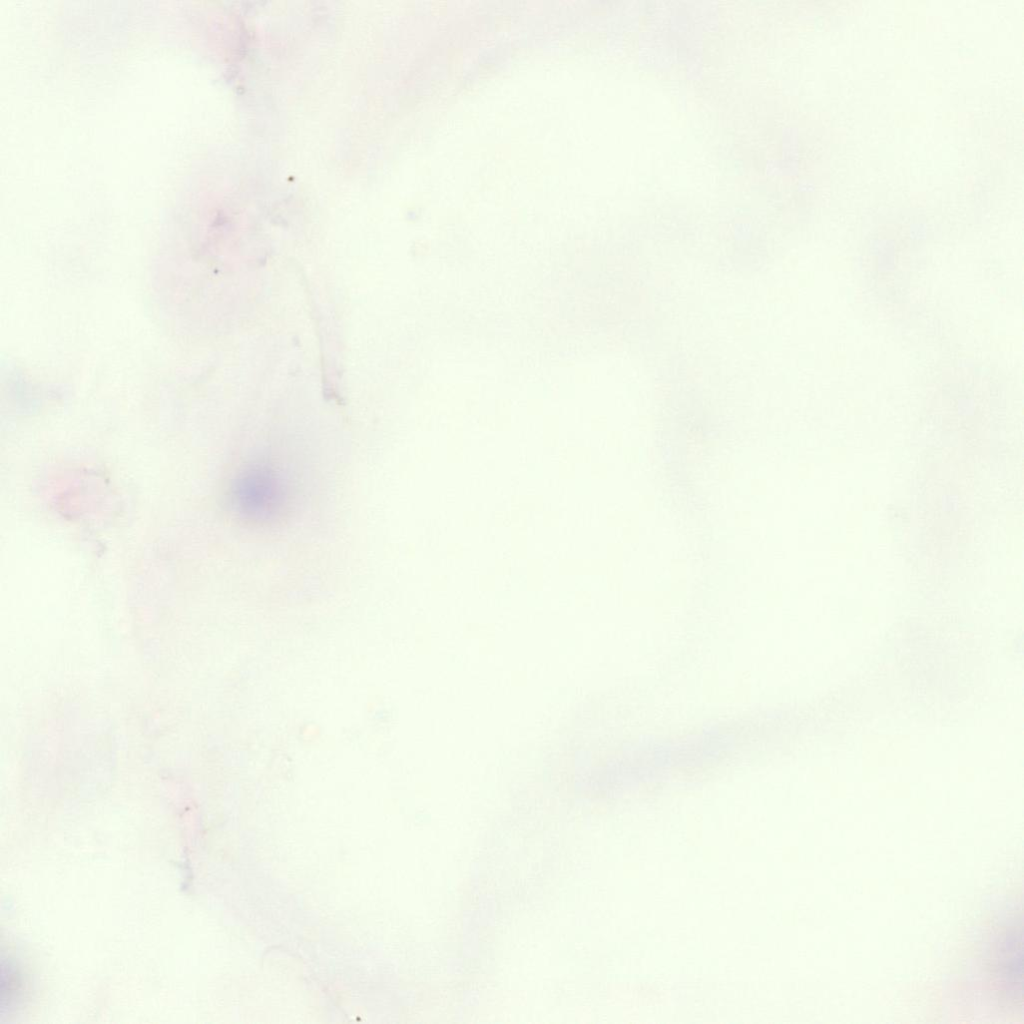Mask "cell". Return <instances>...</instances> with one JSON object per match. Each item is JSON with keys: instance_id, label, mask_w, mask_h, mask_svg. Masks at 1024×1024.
I'll use <instances>...</instances> for the list:
<instances>
[{"instance_id": "2", "label": "cell", "mask_w": 1024, "mask_h": 1024, "mask_svg": "<svg viewBox=\"0 0 1024 1024\" xmlns=\"http://www.w3.org/2000/svg\"><path fill=\"white\" fill-rule=\"evenodd\" d=\"M1021 925L1013 926L1004 941L1003 977L1011 999L1021 1001L1022 995V933Z\"/></svg>"}, {"instance_id": "1", "label": "cell", "mask_w": 1024, "mask_h": 1024, "mask_svg": "<svg viewBox=\"0 0 1024 1024\" xmlns=\"http://www.w3.org/2000/svg\"><path fill=\"white\" fill-rule=\"evenodd\" d=\"M230 504L242 519L253 523L275 521L286 512L290 487L274 464L258 460L246 464L232 480Z\"/></svg>"}]
</instances>
